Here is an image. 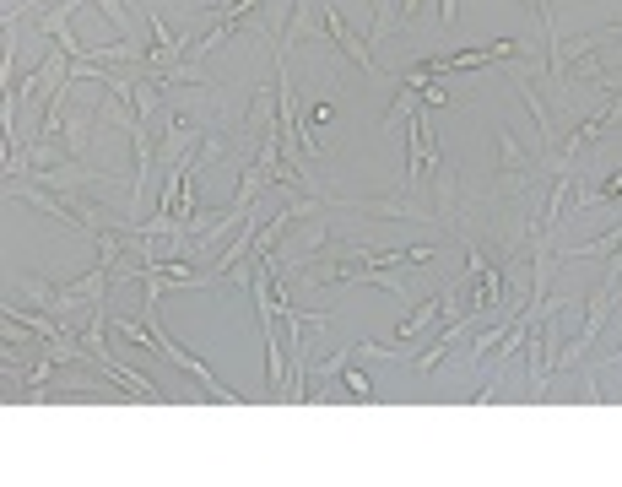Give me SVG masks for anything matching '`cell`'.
I'll list each match as a JSON object with an SVG mask.
<instances>
[{
	"mask_svg": "<svg viewBox=\"0 0 622 487\" xmlns=\"http://www.w3.org/2000/svg\"><path fill=\"white\" fill-rule=\"evenodd\" d=\"M493 60H525V49L514 38H498V44H482V49H449V55H433L422 65L433 76H449V71H476V65H493Z\"/></svg>",
	"mask_w": 622,
	"mask_h": 487,
	"instance_id": "cell-1",
	"label": "cell"
},
{
	"mask_svg": "<svg viewBox=\"0 0 622 487\" xmlns=\"http://www.w3.org/2000/svg\"><path fill=\"white\" fill-rule=\"evenodd\" d=\"M320 22H325V33H330V44L341 49V60H352V65H363L368 76L379 71V60L368 55V33H352V22L341 17V6L336 0H320Z\"/></svg>",
	"mask_w": 622,
	"mask_h": 487,
	"instance_id": "cell-2",
	"label": "cell"
},
{
	"mask_svg": "<svg viewBox=\"0 0 622 487\" xmlns=\"http://www.w3.org/2000/svg\"><path fill=\"white\" fill-rule=\"evenodd\" d=\"M428 147H433V125H428V114H412L406 120V179H401V190L417 201V190H422V179H428Z\"/></svg>",
	"mask_w": 622,
	"mask_h": 487,
	"instance_id": "cell-3",
	"label": "cell"
},
{
	"mask_svg": "<svg viewBox=\"0 0 622 487\" xmlns=\"http://www.w3.org/2000/svg\"><path fill=\"white\" fill-rule=\"evenodd\" d=\"M87 136H92V114H87V109H65V120H60L65 152H71V157H87Z\"/></svg>",
	"mask_w": 622,
	"mask_h": 487,
	"instance_id": "cell-4",
	"label": "cell"
},
{
	"mask_svg": "<svg viewBox=\"0 0 622 487\" xmlns=\"http://www.w3.org/2000/svg\"><path fill=\"white\" fill-rule=\"evenodd\" d=\"M622 249V222L617 228H606L601 239H590V244H574V249H563V260H606V255H617Z\"/></svg>",
	"mask_w": 622,
	"mask_h": 487,
	"instance_id": "cell-5",
	"label": "cell"
},
{
	"mask_svg": "<svg viewBox=\"0 0 622 487\" xmlns=\"http://www.w3.org/2000/svg\"><path fill=\"white\" fill-rule=\"evenodd\" d=\"M417 103H422V87H412V82H401V76H395V103H390V114H385V130H395L401 120H412Z\"/></svg>",
	"mask_w": 622,
	"mask_h": 487,
	"instance_id": "cell-6",
	"label": "cell"
},
{
	"mask_svg": "<svg viewBox=\"0 0 622 487\" xmlns=\"http://www.w3.org/2000/svg\"><path fill=\"white\" fill-rule=\"evenodd\" d=\"M439 320V298L433 304H417L412 309V320H401V341H417V336H428V325Z\"/></svg>",
	"mask_w": 622,
	"mask_h": 487,
	"instance_id": "cell-7",
	"label": "cell"
},
{
	"mask_svg": "<svg viewBox=\"0 0 622 487\" xmlns=\"http://www.w3.org/2000/svg\"><path fill=\"white\" fill-rule=\"evenodd\" d=\"M341 390H347L352 401H374V385H368L363 368H347V374H341Z\"/></svg>",
	"mask_w": 622,
	"mask_h": 487,
	"instance_id": "cell-8",
	"label": "cell"
},
{
	"mask_svg": "<svg viewBox=\"0 0 622 487\" xmlns=\"http://www.w3.org/2000/svg\"><path fill=\"white\" fill-rule=\"evenodd\" d=\"M352 352H357V347H336V352H330V358L320 363V379H341V374H347V358H352Z\"/></svg>",
	"mask_w": 622,
	"mask_h": 487,
	"instance_id": "cell-9",
	"label": "cell"
},
{
	"mask_svg": "<svg viewBox=\"0 0 622 487\" xmlns=\"http://www.w3.org/2000/svg\"><path fill=\"white\" fill-rule=\"evenodd\" d=\"M422 103H428V109H439V103H449V87H444V76H433V82L422 87Z\"/></svg>",
	"mask_w": 622,
	"mask_h": 487,
	"instance_id": "cell-10",
	"label": "cell"
},
{
	"mask_svg": "<svg viewBox=\"0 0 622 487\" xmlns=\"http://www.w3.org/2000/svg\"><path fill=\"white\" fill-rule=\"evenodd\" d=\"M92 6H98V11H103V17H109V22H114V28H119V33H125V28H130V22H125V6H119V0H92Z\"/></svg>",
	"mask_w": 622,
	"mask_h": 487,
	"instance_id": "cell-11",
	"label": "cell"
}]
</instances>
